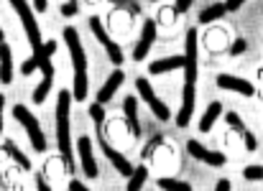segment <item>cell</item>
Instances as JSON below:
<instances>
[{"label":"cell","instance_id":"1","mask_svg":"<svg viewBox=\"0 0 263 191\" xmlns=\"http://www.w3.org/2000/svg\"><path fill=\"white\" fill-rule=\"evenodd\" d=\"M8 3H10L13 10L18 13L21 26H23L26 38H28L31 51H33L31 59L21 64V74L28 77V74H33L36 69L44 72V79H41L39 87L33 90V102H36V104H44L46 97H49V92H51V84H54V64H51V56H54V51H57V41H54V38H49V41L41 38L39 20H36V15H33V10L28 8L26 0H8Z\"/></svg>","mask_w":263,"mask_h":191},{"label":"cell","instance_id":"2","mask_svg":"<svg viewBox=\"0 0 263 191\" xmlns=\"http://www.w3.org/2000/svg\"><path fill=\"white\" fill-rule=\"evenodd\" d=\"M197 28H189L186 31V38H184V95H181V110L176 115V125L179 128H186L189 120H192V112H194V90H197Z\"/></svg>","mask_w":263,"mask_h":191},{"label":"cell","instance_id":"3","mask_svg":"<svg viewBox=\"0 0 263 191\" xmlns=\"http://www.w3.org/2000/svg\"><path fill=\"white\" fill-rule=\"evenodd\" d=\"M64 44L69 49L72 67H74V92H72V99L85 102V97H87V54H85V46L80 41V31L74 26L64 28Z\"/></svg>","mask_w":263,"mask_h":191},{"label":"cell","instance_id":"4","mask_svg":"<svg viewBox=\"0 0 263 191\" xmlns=\"http://www.w3.org/2000/svg\"><path fill=\"white\" fill-rule=\"evenodd\" d=\"M69 107H72V92L62 90L57 97V143H59V153L64 161V168L72 171L74 161H72V138H69Z\"/></svg>","mask_w":263,"mask_h":191},{"label":"cell","instance_id":"5","mask_svg":"<svg viewBox=\"0 0 263 191\" xmlns=\"http://www.w3.org/2000/svg\"><path fill=\"white\" fill-rule=\"evenodd\" d=\"M13 117L23 125V130L28 133V138H31V145H33V151H39V153H44L46 151V135H44V130H41V125H39V120L23 107V104H15L13 107Z\"/></svg>","mask_w":263,"mask_h":191},{"label":"cell","instance_id":"6","mask_svg":"<svg viewBox=\"0 0 263 191\" xmlns=\"http://www.w3.org/2000/svg\"><path fill=\"white\" fill-rule=\"evenodd\" d=\"M92 122H95V130H97V143H100V151L105 153V158L115 166V171H118V174L130 176V174H133V163H130V161H128V158H125L120 151H115V148L105 140V133H102V122H105V120H92Z\"/></svg>","mask_w":263,"mask_h":191},{"label":"cell","instance_id":"7","mask_svg":"<svg viewBox=\"0 0 263 191\" xmlns=\"http://www.w3.org/2000/svg\"><path fill=\"white\" fill-rule=\"evenodd\" d=\"M136 90H138V95L143 97V102L148 104V110L154 112L156 120H164V122L172 120V110H169V104L161 102V99L156 97L154 87H151V82H148L146 77H138V79H136Z\"/></svg>","mask_w":263,"mask_h":191},{"label":"cell","instance_id":"8","mask_svg":"<svg viewBox=\"0 0 263 191\" xmlns=\"http://www.w3.org/2000/svg\"><path fill=\"white\" fill-rule=\"evenodd\" d=\"M89 28H92V33H95V38L100 41V46H105V51H107V56H110V61L115 64V67H120L125 59H123V51H120V46L110 38V33L105 31V26H102V18L100 15H92L89 18Z\"/></svg>","mask_w":263,"mask_h":191},{"label":"cell","instance_id":"9","mask_svg":"<svg viewBox=\"0 0 263 191\" xmlns=\"http://www.w3.org/2000/svg\"><path fill=\"white\" fill-rule=\"evenodd\" d=\"M154 41H156V20L154 18H146L143 20V28H141V38H138V44L133 49V61H143L146 54L151 51Z\"/></svg>","mask_w":263,"mask_h":191},{"label":"cell","instance_id":"10","mask_svg":"<svg viewBox=\"0 0 263 191\" xmlns=\"http://www.w3.org/2000/svg\"><path fill=\"white\" fill-rule=\"evenodd\" d=\"M186 151H189L192 158H197V161H202V163H207V166H215V168H220V166L228 163V158H225L222 153L207 151L199 140H186Z\"/></svg>","mask_w":263,"mask_h":191},{"label":"cell","instance_id":"11","mask_svg":"<svg viewBox=\"0 0 263 191\" xmlns=\"http://www.w3.org/2000/svg\"><path fill=\"white\" fill-rule=\"evenodd\" d=\"M77 151H80V158H82L85 176L87 179H97V163H95V153H92V140H89L87 135H80L77 138Z\"/></svg>","mask_w":263,"mask_h":191},{"label":"cell","instance_id":"12","mask_svg":"<svg viewBox=\"0 0 263 191\" xmlns=\"http://www.w3.org/2000/svg\"><path fill=\"white\" fill-rule=\"evenodd\" d=\"M217 87H220V90L240 92L243 97H253L256 95V87H253L248 79H240V77H233V74H217Z\"/></svg>","mask_w":263,"mask_h":191},{"label":"cell","instance_id":"13","mask_svg":"<svg viewBox=\"0 0 263 191\" xmlns=\"http://www.w3.org/2000/svg\"><path fill=\"white\" fill-rule=\"evenodd\" d=\"M123 112H125V122H128V130H130V135L133 138H141V122H138V99L130 95L125 97V102H123Z\"/></svg>","mask_w":263,"mask_h":191},{"label":"cell","instance_id":"14","mask_svg":"<svg viewBox=\"0 0 263 191\" xmlns=\"http://www.w3.org/2000/svg\"><path fill=\"white\" fill-rule=\"evenodd\" d=\"M123 79H125V77H123V72H120V69H115V72L107 77V82L100 87V92H97V102H100V104H107V102L112 99V95L118 92V87L123 84Z\"/></svg>","mask_w":263,"mask_h":191},{"label":"cell","instance_id":"15","mask_svg":"<svg viewBox=\"0 0 263 191\" xmlns=\"http://www.w3.org/2000/svg\"><path fill=\"white\" fill-rule=\"evenodd\" d=\"M0 82L3 84L13 82V51L5 41L0 44Z\"/></svg>","mask_w":263,"mask_h":191},{"label":"cell","instance_id":"16","mask_svg":"<svg viewBox=\"0 0 263 191\" xmlns=\"http://www.w3.org/2000/svg\"><path fill=\"white\" fill-rule=\"evenodd\" d=\"M184 67V56H166V59H156L148 64V72L156 77V74H166V72H174Z\"/></svg>","mask_w":263,"mask_h":191},{"label":"cell","instance_id":"17","mask_svg":"<svg viewBox=\"0 0 263 191\" xmlns=\"http://www.w3.org/2000/svg\"><path fill=\"white\" fill-rule=\"evenodd\" d=\"M3 153H8V156L15 161V166H18V168H23V171H31V161H28V156H26V153H23V151L15 145V140H10V138H8V140L3 143Z\"/></svg>","mask_w":263,"mask_h":191},{"label":"cell","instance_id":"18","mask_svg":"<svg viewBox=\"0 0 263 191\" xmlns=\"http://www.w3.org/2000/svg\"><path fill=\"white\" fill-rule=\"evenodd\" d=\"M222 115V102H210V107L204 110V115H202V120H199V130L202 133H210L212 128H215V120Z\"/></svg>","mask_w":263,"mask_h":191},{"label":"cell","instance_id":"19","mask_svg":"<svg viewBox=\"0 0 263 191\" xmlns=\"http://www.w3.org/2000/svg\"><path fill=\"white\" fill-rule=\"evenodd\" d=\"M225 13H228V10H225V5H222V3H215V5H210V8H204V10L199 13V23H212V20H220Z\"/></svg>","mask_w":263,"mask_h":191},{"label":"cell","instance_id":"20","mask_svg":"<svg viewBox=\"0 0 263 191\" xmlns=\"http://www.w3.org/2000/svg\"><path fill=\"white\" fill-rule=\"evenodd\" d=\"M128 179H130L128 191H138L143 184H146V179H148V168H146V166H138V168H133V174H130Z\"/></svg>","mask_w":263,"mask_h":191},{"label":"cell","instance_id":"21","mask_svg":"<svg viewBox=\"0 0 263 191\" xmlns=\"http://www.w3.org/2000/svg\"><path fill=\"white\" fill-rule=\"evenodd\" d=\"M156 184H159V189H166V191H192V184L179 181V179H169V176H161Z\"/></svg>","mask_w":263,"mask_h":191},{"label":"cell","instance_id":"22","mask_svg":"<svg viewBox=\"0 0 263 191\" xmlns=\"http://www.w3.org/2000/svg\"><path fill=\"white\" fill-rule=\"evenodd\" d=\"M243 179H246V181H261L263 168L261 166H248V168H243Z\"/></svg>","mask_w":263,"mask_h":191},{"label":"cell","instance_id":"23","mask_svg":"<svg viewBox=\"0 0 263 191\" xmlns=\"http://www.w3.org/2000/svg\"><path fill=\"white\" fill-rule=\"evenodd\" d=\"M225 120H228V125H230L235 133H243V130H246V125H243V120H240V115H238V112H228V117H225Z\"/></svg>","mask_w":263,"mask_h":191},{"label":"cell","instance_id":"24","mask_svg":"<svg viewBox=\"0 0 263 191\" xmlns=\"http://www.w3.org/2000/svg\"><path fill=\"white\" fill-rule=\"evenodd\" d=\"M246 49H248V41L246 38H235L233 46H230V56H240V54H246Z\"/></svg>","mask_w":263,"mask_h":191},{"label":"cell","instance_id":"25","mask_svg":"<svg viewBox=\"0 0 263 191\" xmlns=\"http://www.w3.org/2000/svg\"><path fill=\"white\" fill-rule=\"evenodd\" d=\"M174 10H169V8H164V10H161V13H159V20H161V23H164V26H172V23H174Z\"/></svg>","mask_w":263,"mask_h":191},{"label":"cell","instance_id":"26","mask_svg":"<svg viewBox=\"0 0 263 191\" xmlns=\"http://www.w3.org/2000/svg\"><path fill=\"white\" fill-rule=\"evenodd\" d=\"M77 13V0H69L62 5V15H74Z\"/></svg>","mask_w":263,"mask_h":191},{"label":"cell","instance_id":"27","mask_svg":"<svg viewBox=\"0 0 263 191\" xmlns=\"http://www.w3.org/2000/svg\"><path fill=\"white\" fill-rule=\"evenodd\" d=\"M192 3H194V0H176L174 13H186V10L192 8Z\"/></svg>","mask_w":263,"mask_h":191},{"label":"cell","instance_id":"28","mask_svg":"<svg viewBox=\"0 0 263 191\" xmlns=\"http://www.w3.org/2000/svg\"><path fill=\"white\" fill-rule=\"evenodd\" d=\"M243 3H246V0H225L222 5H225V10H238Z\"/></svg>","mask_w":263,"mask_h":191},{"label":"cell","instance_id":"29","mask_svg":"<svg viewBox=\"0 0 263 191\" xmlns=\"http://www.w3.org/2000/svg\"><path fill=\"white\" fill-rule=\"evenodd\" d=\"M230 186H233V184H230V179H220L215 189H217V191H230Z\"/></svg>","mask_w":263,"mask_h":191},{"label":"cell","instance_id":"30","mask_svg":"<svg viewBox=\"0 0 263 191\" xmlns=\"http://www.w3.org/2000/svg\"><path fill=\"white\" fill-rule=\"evenodd\" d=\"M33 8H36V13H44L49 8V0H33Z\"/></svg>","mask_w":263,"mask_h":191},{"label":"cell","instance_id":"31","mask_svg":"<svg viewBox=\"0 0 263 191\" xmlns=\"http://www.w3.org/2000/svg\"><path fill=\"white\" fill-rule=\"evenodd\" d=\"M69 189L72 191H87V186L82 181H69Z\"/></svg>","mask_w":263,"mask_h":191},{"label":"cell","instance_id":"32","mask_svg":"<svg viewBox=\"0 0 263 191\" xmlns=\"http://www.w3.org/2000/svg\"><path fill=\"white\" fill-rule=\"evenodd\" d=\"M49 189H51V186L44 181V174H41V176H39V191H49Z\"/></svg>","mask_w":263,"mask_h":191},{"label":"cell","instance_id":"33","mask_svg":"<svg viewBox=\"0 0 263 191\" xmlns=\"http://www.w3.org/2000/svg\"><path fill=\"white\" fill-rule=\"evenodd\" d=\"M3 107H5V97L0 95V133H3Z\"/></svg>","mask_w":263,"mask_h":191},{"label":"cell","instance_id":"34","mask_svg":"<svg viewBox=\"0 0 263 191\" xmlns=\"http://www.w3.org/2000/svg\"><path fill=\"white\" fill-rule=\"evenodd\" d=\"M3 41H5V36H3V28H0V44H3Z\"/></svg>","mask_w":263,"mask_h":191},{"label":"cell","instance_id":"35","mask_svg":"<svg viewBox=\"0 0 263 191\" xmlns=\"http://www.w3.org/2000/svg\"><path fill=\"white\" fill-rule=\"evenodd\" d=\"M110 3H115V0H110Z\"/></svg>","mask_w":263,"mask_h":191}]
</instances>
